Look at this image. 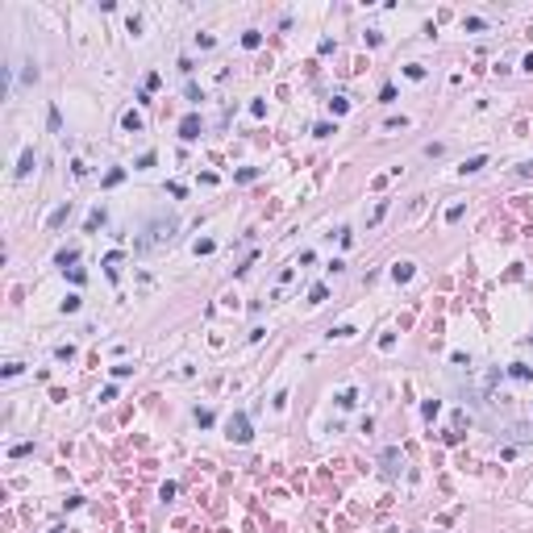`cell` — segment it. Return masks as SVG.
I'll return each mask as SVG.
<instances>
[{
    "label": "cell",
    "mask_w": 533,
    "mask_h": 533,
    "mask_svg": "<svg viewBox=\"0 0 533 533\" xmlns=\"http://www.w3.org/2000/svg\"><path fill=\"white\" fill-rule=\"evenodd\" d=\"M75 258H79V254H75V250H63V254H58V267H63V271H67V267H71V263H75Z\"/></svg>",
    "instance_id": "4"
},
{
    "label": "cell",
    "mask_w": 533,
    "mask_h": 533,
    "mask_svg": "<svg viewBox=\"0 0 533 533\" xmlns=\"http://www.w3.org/2000/svg\"><path fill=\"white\" fill-rule=\"evenodd\" d=\"M483 163H488V159H483V155H475V159H471V163H463V171H479Z\"/></svg>",
    "instance_id": "7"
},
{
    "label": "cell",
    "mask_w": 533,
    "mask_h": 533,
    "mask_svg": "<svg viewBox=\"0 0 533 533\" xmlns=\"http://www.w3.org/2000/svg\"><path fill=\"white\" fill-rule=\"evenodd\" d=\"M29 167H33V150H25V155H21V167H17V175H29Z\"/></svg>",
    "instance_id": "3"
},
{
    "label": "cell",
    "mask_w": 533,
    "mask_h": 533,
    "mask_svg": "<svg viewBox=\"0 0 533 533\" xmlns=\"http://www.w3.org/2000/svg\"><path fill=\"white\" fill-rule=\"evenodd\" d=\"M392 275H396V279H408V275H412V263H396Z\"/></svg>",
    "instance_id": "5"
},
{
    "label": "cell",
    "mask_w": 533,
    "mask_h": 533,
    "mask_svg": "<svg viewBox=\"0 0 533 533\" xmlns=\"http://www.w3.org/2000/svg\"><path fill=\"white\" fill-rule=\"evenodd\" d=\"M229 437H233V442H250V421H246L242 412H238V417H229Z\"/></svg>",
    "instance_id": "1"
},
{
    "label": "cell",
    "mask_w": 533,
    "mask_h": 533,
    "mask_svg": "<svg viewBox=\"0 0 533 533\" xmlns=\"http://www.w3.org/2000/svg\"><path fill=\"white\" fill-rule=\"evenodd\" d=\"M125 129H129V134H138V129H142V117L138 113H125V121H121Z\"/></svg>",
    "instance_id": "2"
},
{
    "label": "cell",
    "mask_w": 533,
    "mask_h": 533,
    "mask_svg": "<svg viewBox=\"0 0 533 533\" xmlns=\"http://www.w3.org/2000/svg\"><path fill=\"white\" fill-rule=\"evenodd\" d=\"M242 42H246V46H250V50H254V46H258V42H263V33H258V29H250V33H246V38H242Z\"/></svg>",
    "instance_id": "6"
}]
</instances>
